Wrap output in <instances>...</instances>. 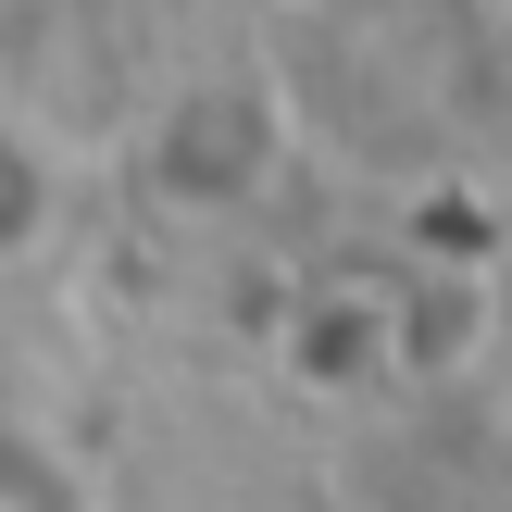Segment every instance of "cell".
Instances as JSON below:
<instances>
[{
	"label": "cell",
	"instance_id": "7a4b0ae2",
	"mask_svg": "<svg viewBox=\"0 0 512 512\" xmlns=\"http://www.w3.org/2000/svg\"><path fill=\"white\" fill-rule=\"evenodd\" d=\"M50 225H63V163H50V150L25 138L13 113H0V275H13L25 250L50 238Z\"/></svg>",
	"mask_w": 512,
	"mask_h": 512
},
{
	"label": "cell",
	"instance_id": "3957f363",
	"mask_svg": "<svg viewBox=\"0 0 512 512\" xmlns=\"http://www.w3.org/2000/svg\"><path fill=\"white\" fill-rule=\"evenodd\" d=\"M0 512H75V500H63V475H50V450L0 438Z\"/></svg>",
	"mask_w": 512,
	"mask_h": 512
},
{
	"label": "cell",
	"instance_id": "6da1fadb",
	"mask_svg": "<svg viewBox=\"0 0 512 512\" xmlns=\"http://www.w3.org/2000/svg\"><path fill=\"white\" fill-rule=\"evenodd\" d=\"M288 163V88L263 63H200L150 100L138 125V200H163L175 225H238Z\"/></svg>",
	"mask_w": 512,
	"mask_h": 512
}]
</instances>
